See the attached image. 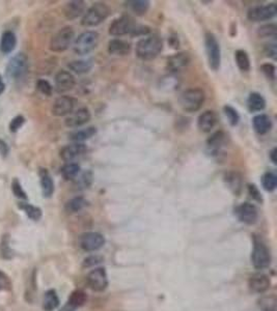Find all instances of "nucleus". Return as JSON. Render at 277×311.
<instances>
[{"label": "nucleus", "mask_w": 277, "mask_h": 311, "mask_svg": "<svg viewBox=\"0 0 277 311\" xmlns=\"http://www.w3.org/2000/svg\"><path fill=\"white\" fill-rule=\"evenodd\" d=\"M206 100V93L200 89H189L180 95L179 103L181 108L186 112H196Z\"/></svg>", "instance_id": "nucleus-2"}, {"label": "nucleus", "mask_w": 277, "mask_h": 311, "mask_svg": "<svg viewBox=\"0 0 277 311\" xmlns=\"http://www.w3.org/2000/svg\"><path fill=\"white\" fill-rule=\"evenodd\" d=\"M227 134L223 131H217L209 137L207 149L212 157H218L222 153L223 147L227 144Z\"/></svg>", "instance_id": "nucleus-17"}, {"label": "nucleus", "mask_w": 277, "mask_h": 311, "mask_svg": "<svg viewBox=\"0 0 277 311\" xmlns=\"http://www.w3.org/2000/svg\"><path fill=\"white\" fill-rule=\"evenodd\" d=\"M110 15L109 6L103 3L97 2L92 4L82 17L81 25L84 27H94L101 24L103 21L107 19Z\"/></svg>", "instance_id": "nucleus-3"}, {"label": "nucleus", "mask_w": 277, "mask_h": 311, "mask_svg": "<svg viewBox=\"0 0 277 311\" xmlns=\"http://www.w3.org/2000/svg\"><path fill=\"white\" fill-rule=\"evenodd\" d=\"M262 72L264 73V75L266 77L270 80H275L276 78V68L274 64L272 63H264L263 66L261 67Z\"/></svg>", "instance_id": "nucleus-44"}, {"label": "nucleus", "mask_w": 277, "mask_h": 311, "mask_svg": "<svg viewBox=\"0 0 277 311\" xmlns=\"http://www.w3.org/2000/svg\"><path fill=\"white\" fill-rule=\"evenodd\" d=\"M266 100L259 92H251L247 99V108L250 112H258L265 109Z\"/></svg>", "instance_id": "nucleus-29"}, {"label": "nucleus", "mask_w": 277, "mask_h": 311, "mask_svg": "<svg viewBox=\"0 0 277 311\" xmlns=\"http://www.w3.org/2000/svg\"><path fill=\"white\" fill-rule=\"evenodd\" d=\"M150 27L147 26H142V25H136L134 30L132 31V34L130 35L131 37H139V36H144L147 35L150 32Z\"/></svg>", "instance_id": "nucleus-48"}, {"label": "nucleus", "mask_w": 277, "mask_h": 311, "mask_svg": "<svg viewBox=\"0 0 277 311\" xmlns=\"http://www.w3.org/2000/svg\"><path fill=\"white\" fill-rule=\"evenodd\" d=\"M40 178H41V188L44 197H51L54 193V181H53L48 170L45 168L40 169Z\"/></svg>", "instance_id": "nucleus-25"}, {"label": "nucleus", "mask_w": 277, "mask_h": 311, "mask_svg": "<svg viewBox=\"0 0 277 311\" xmlns=\"http://www.w3.org/2000/svg\"><path fill=\"white\" fill-rule=\"evenodd\" d=\"M235 60L242 72H248L250 70V59L244 50H237L235 52Z\"/></svg>", "instance_id": "nucleus-35"}, {"label": "nucleus", "mask_w": 277, "mask_h": 311, "mask_svg": "<svg viewBox=\"0 0 277 311\" xmlns=\"http://www.w3.org/2000/svg\"><path fill=\"white\" fill-rule=\"evenodd\" d=\"M108 52L109 54L118 55V56H125L128 55L131 52V45L124 40L114 39L108 43Z\"/></svg>", "instance_id": "nucleus-23"}, {"label": "nucleus", "mask_w": 277, "mask_h": 311, "mask_svg": "<svg viewBox=\"0 0 277 311\" xmlns=\"http://www.w3.org/2000/svg\"><path fill=\"white\" fill-rule=\"evenodd\" d=\"M87 300L88 297L85 295V293H83L82 291H75L70 296L68 304L73 308H77L84 305L85 302H87Z\"/></svg>", "instance_id": "nucleus-38"}, {"label": "nucleus", "mask_w": 277, "mask_h": 311, "mask_svg": "<svg viewBox=\"0 0 277 311\" xmlns=\"http://www.w3.org/2000/svg\"><path fill=\"white\" fill-rule=\"evenodd\" d=\"M24 123H25V119L22 115H18L16 117H14L12 122H10V124H9L10 132H13V133L17 132L19 129L24 125Z\"/></svg>", "instance_id": "nucleus-45"}, {"label": "nucleus", "mask_w": 277, "mask_h": 311, "mask_svg": "<svg viewBox=\"0 0 277 311\" xmlns=\"http://www.w3.org/2000/svg\"><path fill=\"white\" fill-rule=\"evenodd\" d=\"M162 49V39L157 35H153L138 41L135 48V53L136 56L141 60H153L161 53Z\"/></svg>", "instance_id": "nucleus-1"}, {"label": "nucleus", "mask_w": 277, "mask_h": 311, "mask_svg": "<svg viewBox=\"0 0 277 311\" xmlns=\"http://www.w3.org/2000/svg\"><path fill=\"white\" fill-rule=\"evenodd\" d=\"M223 180H225L226 185L228 188L233 193V194H240L243 187V179L242 176L238 173V171H229L223 176Z\"/></svg>", "instance_id": "nucleus-22"}, {"label": "nucleus", "mask_w": 277, "mask_h": 311, "mask_svg": "<svg viewBox=\"0 0 277 311\" xmlns=\"http://www.w3.org/2000/svg\"><path fill=\"white\" fill-rule=\"evenodd\" d=\"M248 193H249V195H250L254 200L260 201V202L263 201L262 195H261V192L259 191L258 187L255 186V185H251V184L248 185Z\"/></svg>", "instance_id": "nucleus-47"}, {"label": "nucleus", "mask_w": 277, "mask_h": 311, "mask_svg": "<svg viewBox=\"0 0 277 311\" xmlns=\"http://www.w3.org/2000/svg\"><path fill=\"white\" fill-rule=\"evenodd\" d=\"M99 43V35L95 31H85L74 42V52L78 55H87L92 52Z\"/></svg>", "instance_id": "nucleus-5"}, {"label": "nucleus", "mask_w": 277, "mask_h": 311, "mask_svg": "<svg viewBox=\"0 0 277 311\" xmlns=\"http://www.w3.org/2000/svg\"><path fill=\"white\" fill-rule=\"evenodd\" d=\"M134 19L130 15H123L122 17L115 19L109 26V35L113 37H122L126 35H131L136 27Z\"/></svg>", "instance_id": "nucleus-8"}, {"label": "nucleus", "mask_w": 277, "mask_h": 311, "mask_svg": "<svg viewBox=\"0 0 277 311\" xmlns=\"http://www.w3.org/2000/svg\"><path fill=\"white\" fill-rule=\"evenodd\" d=\"M252 125L254 131L260 135L267 134L272 129V121L267 114H259L254 116Z\"/></svg>", "instance_id": "nucleus-26"}, {"label": "nucleus", "mask_w": 277, "mask_h": 311, "mask_svg": "<svg viewBox=\"0 0 277 311\" xmlns=\"http://www.w3.org/2000/svg\"><path fill=\"white\" fill-rule=\"evenodd\" d=\"M93 67V62L92 59H79L73 60L68 64V68L76 74H87Z\"/></svg>", "instance_id": "nucleus-30"}, {"label": "nucleus", "mask_w": 277, "mask_h": 311, "mask_svg": "<svg viewBox=\"0 0 277 311\" xmlns=\"http://www.w3.org/2000/svg\"><path fill=\"white\" fill-rule=\"evenodd\" d=\"M191 62V55L188 52H178L169 56L166 61V69L170 73H178L187 68Z\"/></svg>", "instance_id": "nucleus-15"}, {"label": "nucleus", "mask_w": 277, "mask_h": 311, "mask_svg": "<svg viewBox=\"0 0 277 311\" xmlns=\"http://www.w3.org/2000/svg\"><path fill=\"white\" fill-rule=\"evenodd\" d=\"M235 214L237 218L248 225H252L255 222H257L258 218H259V212L258 209L255 208L254 205L249 202H244L241 203L240 206H238L235 210Z\"/></svg>", "instance_id": "nucleus-12"}, {"label": "nucleus", "mask_w": 277, "mask_h": 311, "mask_svg": "<svg viewBox=\"0 0 277 311\" xmlns=\"http://www.w3.org/2000/svg\"><path fill=\"white\" fill-rule=\"evenodd\" d=\"M59 305V299L55 291H48L45 294L44 301H43V308L45 311H53L55 310Z\"/></svg>", "instance_id": "nucleus-32"}, {"label": "nucleus", "mask_w": 277, "mask_h": 311, "mask_svg": "<svg viewBox=\"0 0 277 311\" xmlns=\"http://www.w3.org/2000/svg\"><path fill=\"white\" fill-rule=\"evenodd\" d=\"M276 153H277V149L274 147L272 151L270 152V154H269V156H270V159H271V161L272 162L274 163V164H276L277 162H276Z\"/></svg>", "instance_id": "nucleus-51"}, {"label": "nucleus", "mask_w": 277, "mask_h": 311, "mask_svg": "<svg viewBox=\"0 0 277 311\" xmlns=\"http://www.w3.org/2000/svg\"><path fill=\"white\" fill-rule=\"evenodd\" d=\"M249 287L252 292L262 294L270 287V279L264 274H255L250 277Z\"/></svg>", "instance_id": "nucleus-24"}, {"label": "nucleus", "mask_w": 277, "mask_h": 311, "mask_svg": "<svg viewBox=\"0 0 277 311\" xmlns=\"http://www.w3.org/2000/svg\"><path fill=\"white\" fill-rule=\"evenodd\" d=\"M251 261L254 267H257V269H265V267H269L271 263V255L269 249L261 241H254Z\"/></svg>", "instance_id": "nucleus-9"}, {"label": "nucleus", "mask_w": 277, "mask_h": 311, "mask_svg": "<svg viewBox=\"0 0 277 311\" xmlns=\"http://www.w3.org/2000/svg\"><path fill=\"white\" fill-rule=\"evenodd\" d=\"M92 119L91 111L88 108H80L76 111L69 114L66 120L65 125L68 128H79L85 124H88Z\"/></svg>", "instance_id": "nucleus-19"}, {"label": "nucleus", "mask_w": 277, "mask_h": 311, "mask_svg": "<svg viewBox=\"0 0 277 311\" xmlns=\"http://www.w3.org/2000/svg\"><path fill=\"white\" fill-rule=\"evenodd\" d=\"M87 12V4L81 0H74L68 2L63 7V14L68 20H75Z\"/></svg>", "instance_id": "nucleus-21"}, {"label": "nucleus", "mask_w": 277, "mask_h": 311, "mask_svg": "<svg viewBox=\"0 0 277 311\" xmlns=\"http://www.w3.org/2000/svg\"><path fill=\"white\" fill-rule=\"evenodd\" d=\"M17 44V38L13 31L6 30L1 36V41H0V51L3 54H8L12 52Z\"/></svg>", "instance_id": "nucleus-27"}, {"label": "nucleus", "mask_w": 277, "mask_h": 311, "mask_svg": "<svg viewBox=\"0 0 277 311\" xmlns=\"http://www.w3.org/2000/svg\"><path fill=\"white\" fill-rule=\"evenodd\" d=\"M218 123V116L216 112L208 110L201 113L197 120V128L202 133H210L216 127Z\"/></svg>", "instance_id": "nucleus-20"}, {"label": "nucleus", "mask_w": 277, "mask_h": 311, "mask_svg": "<svg viewBox=\"0 0 277 311\" xmlns=\"http://www.w3.org/2000/svg\"><path fill=\"white\" fill-rule=\"evenodd\" d=\"M89 205L88 200L83 198V197H74L72 199H70L67 203H66V211L68 213H78L80 211H82L84 208H87Z\"/></svg>", "instance_id": "nucleus-34"}, {"label": "nucleus", "mask_w": 277, "mask_h": 311, "mask_svg": "<svg viewBox=\"0 0 277 311\" xmlns=\"http://www.w3.org/2000/svg\"><path fill=\"white\" fill-rule=\"evenodd\" d=\"M87 152H88V146L84 143L74 142L72 144L62 147L59 153V156L63 161H65V162L71 163L72 161L83 156Z\"/></svg>", "instance_id": "nucleus-18"}, {"label": "nucleus", "mask_w": 277, "mask_h": 311, "mask_svg": "<svg viewBox=\"0 0 277 311\" xmlns=\"http://www.w3.org/2000/svg\"><path fill=\"white\" fill-rule=\"evenodd\" d=\"M258 35L261 38H275L277 35V27L275 24H267L259 28Z\"/></svg>", "instance_id": "nucleus-40"}, {"label": "nucleus", "mask_w": 277, "mask_h": 311, "mask_svg": "<svg viewBox=\"0 0 277 311\" xmlns=\"http://www.w3.org/2000/svg\"><path fill=\"white\" fill-rule=\"evenodd\" d=\"M4 89H5V84H4V82H3L2 78H1V76H0V94L3 93Z\"/></svg>", "instance_id": "nucleus-52"}, {"label": "nucleus", "mask_w": 277, "mask_h": 311, "mask_svg": "<svg viewBox=\"0 0 277 311\" xmlns=\"http://www.w3.org/2000/svg\"><path fill=\"white\" fill-rule=\"evenodd\" d=\"M88 284L94 292H103L108 285L107 274L102 267L94 269L88 275Z\"/></svg>", "instance_id": "nucleus-14"}, {"label": "nucleus", "mask_w": 277, "mask_h": 311, "mask_svg": "<svg viewBox=\"0 0 277 311\" xmlns=\"http://www.w3.org/2000/svg\"><path fill=\"white\" fill-rule=\"evenodd\" d=\"M27 67H28L27 56L26 54H24V53L20 52L14 57L10 58V60L8 61L6 70H5L6 76L14 80L21 79L25 75L27 71Z\"/></svg>", "instance_id": "nucleus-7"}, {"label": "nucleus", "mask_w": 277, "mask_h": 311, "mask_svg": "<svg viewBox=\"0 0 277 311\" xmlns=\"http://www.w3.org/2000/svg\"><path fill=\"white\" fill-rule=\"evenodd\" d=\"M74 309H75V308H73L72 306H70V305L68 304V305H66L65 307H63L60 311H74Z\"/></svg>", "instance_id": "nucleus-53"}, {"label": "nucleus", "mask_w": 277, "mask_h": 311, "mask_svg": "<svg viewBox=\"0 0 277 311\" xmlns=\"http://www.w3.org/2000/svg\"><path fill=\"white\" fill-rule=\"evenodd\" d=\"M105 239L99 232H87L80 235L79 246L84 251H95L102 248Z\"/></svg>", "instance_id": "nucleus-11"}, {"label": "nucleus", "mask_w": 277, "mask_h": 311, "mask_svg": "<svg viewBox=\"0 0 277 311\" xmlns=\"http://www.w3.org/2000/svg\"><path fill=\"white\" fill-rule=\"evenodd\" d=\"M80 166L77 163H67L61 168V176L66 180H75L80 174Z\"/></svg>", "instance_id": "nucleus-33"}, {"label": "nucleus", "mask_w": 277, "mask_h": 311, "mask_svg": "<svg viewBox=\"0 0 277 311\" xmlns=\"http://www.w3.org/2000/svg\"><path fill=\"white\" fill-rule=\"evenodd\" d=\"M8 152H9V147L7 143L4 140H2V139H0V155H1L3 158H5L8 155Z\"/></svg>", "instance_id": "nucleus-50"}, {"label": "nucleus", "mask_w": 277, "mask_h": 311, "mask_svg": "<svg viewBox=\"0 0 277 311\" xmlns=\"http://www.w3.org/2000/svg\"><path fill=\"white\" fill-rule=\"evenodd\" d=\"M205 47H206L209 67L213 71H218L221 64V49H220V45L216 37L213 34H211V32H207L206 34Z\"/></svg>", "instance_id": "nucleus-4"}, {"label": "nucleus", "mask_w": 277, "mask_h": 311, "mask_svg": "<svg viewBox=\"0 0 277 311\" xmlns=\"http://www.w3.org/2000/svg\"><path fill=\"white\" fill-rule=\"evenodd\" d=\"M277 14V5L275 3L267 4V5H258L251 7L248 13L247 18L252 22H262V21H267L275 17Z\"/></svg>", "instance_id": "nucleus-10"}, {"label": "nucleus", "mask_w": 277, "mask_h": 311, "mask_svg": "<svg viewBox=\"0 0 277 311\" xmlns=\"http://www.w3.org/2000/svg\"><path fill=\"white\" fill-rule=\"evenodd\" d=\"M223 112H225V115L227 116V119L230 123L231 126L235 127L239 124L240 122V115L238 113V111L233 108V107L230 106V105H227L223 107Z\"/></svg>", "instance_id": "nucleus-39"}, {"label": "nucleus", "mask_w": 277, "mask_h": 311, "mask_svg": "<svg viewBox=\"0 0 277 311\" xmlns=\"http://www.w3.org/2000/svg\"><path fill=\"white\" fill-rule=\"evenodd\" d=\"M150 5V1H146V0H130V1L126 2V6L137 16L145 15Z\"/></svg>", "instance_id": "nucleus-31"}, {"label": "nucleus", "mask_w": 277, "mask_h": 311, "mask_svg": "<svg viewBox=\"0 0 277 311\" xmlns=\"http://www.w3.org/2000/svg\"><path fill=\"white\" fill-rule=\"evenodd\" d=\"M262 185L264 189L268 192H272L275 190L277 186V177L273 171H267L262 177Z\"/></svg>", "instance_id": "nucleus-37"}, {"label": "nucleus", "mask_w": 277, "mask_h": 311, "mask_svg": "<svg viewBox=\"0 0 277 311\" xmlns=\"http://www.w3.org/2000/svg\"><path fill=\"white\" fill-rule=\"evenodd\" d=\"M75 38V31H74L73 27L66 26L58 30L56 34L52 37L50 41V50L53 52H63L69 47Z\"/></svg>", "instance_id": "nucleus-6"}, {"label": "nucleus", "mask_w": 277, "mask_h": 311, "mask_svg": "<svg viewBox=\"0 0 277 311\" xmlns=\"http://www.w3.org/2000/svg\"><path fill=\"white\" fill-rule=\"evenodd\" d=\"M55 82V90L58 93H65L72 90L75 87V77L69 71L61 70L59 71L54 78Z\"/></svg>", "instance_id": "nucleus-16"}, {"label": "nucleus", "mask_w": 277, "mask_h": 311, "mask_svg": "<svg viewBox=\"0 0 277 311\" xmlns=\"http://www.w3.org/2000/svg\"><path fill=\"white\" fill-rule=\"evenodd\" d=\"M102 262V259L98 256H91L89 259H87L84 261V267H92L97 264H100Z\"/></svg>", "instance_id": "nucleus-49"}, {"label": "nucleus", "mask_w": 277, "mask_h": 311, "mask_svg": "<svg viewBox=\"0 0 277 311\" xmlns=\"http://www.w3.org/2000/svg\"><path fill=\"white\" fill-rule=\"evenodd\" d=\"M92 173L91 171H87V173H84L80 177L78 176L76 178V186H78L80 189L89 188L92 184Z\"/></svg>", "instance_id": "nucleus-41"}, {"label": "nucleus", "mask_w": 277, "mask_h": 311, "mask_svg": "<svg viewBox=\"0 0 277 311\" xmlns=\"http://www.w3.org/2000/svg\"><path fill=\"white\" fill-rule=\"evenodd\" d=\"M12 190L16 197L21 198V199H27L26 192L23 190L22 186H21L20 184V181L17 178H14L12 181Z\"/></svg>", "instance_id": "nucleus-43"}, {"label": "nucleus", "mask_w": 277, "mask_h": 311, "mask_svg": "<svg viewBox=\"0 0 277 311\" xmlns=\"http://www.w3.org/2000/svg\"><path fill=\"white\" fill-rule=\"evenodd\" d=\"M265 53H266V55H267L268 57L276 59V56H277V46H276L275 43H271V44L266 45Z\"/></svg>", "instance_id": "nucleus-46"}, {"label": "nucleus", "mask_w": 277, "mask_h": 311, "mask_svg": "<svg viewBox=\"0 0 277 311\" xmlns=\"http://www.w3.org/2000/svg\"><path fill=\"white\" fill-rule=\"evenodd\" d=\"M75 99L69 95H61L57 98L52 105V114L54 116H68L71 114L75 107Z\"/></svg>", "instance_id": "nucleus-13"}, {"label": "nucleus", "mask_w": 277, "mask_h": 311, "mask_svg": "<svg viewBox=\"0 0 277 311\" xmlns=\"http://www.w3.org/2000/svg\"><path fill=\"white\" fill-rule=\"evenodd\" d=\"M19 208L21 210H23L25 212L26 215L34 221H39L42 218V210L38 207L31 206L29 203H24V202H20L19 203Z\"/></svg>", "instance_id": "nucleus-36"}, {"label": "nucleus", "mask_w": 277, "mask_h": 311, "mask_svg": "<svg viewBox=\"0 0 277 311\" xmlns=\"http://www.w3.org/2000/svg\"><path fill=\"white\" fill-rule=\"evenodd\" d=\"M37 89H38V90H39L41 93L45 94V95H47V96H50V95L52 94V92H53L52 85H51L47 80H45V79H40V80H38V82H37Z\"/></svg>", "instance_id": "nucleus-42"}, {"label": "nucleus", "mask_w": 277, "mask_h": 311, "mask_svg": "<svg viewBox=\"0 0 277 311\" xmlns=\"http://www.w3.org/2000/svg\"><path fill=\"white\" fill-rule=\"evenodd\" d=\"M95 134H97V128L88 127L85 129H81V130L71 133L69 135V137H70V140H72L74 142L82 143L83 141L88 140V139L92 138Z\"/></svg>", "instance_id": "nucleus-28"}]
</instances>
